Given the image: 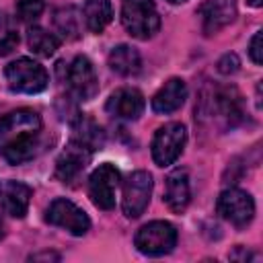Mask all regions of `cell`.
Masks as SVG:
<instances>
[{
  "label": "cell",
  "mask_w": 263,
  "mask_h": 263,
  "mask_svg": "<svg viewBox=\"0 0 263 263\" xmlns=\"http://www.w3.org/2000/svg\"><path fill=\"white\" fill-rule=\"evenodd\" d=\"M41 117L33 109H16L0 117V156L10 164L31 160L39 150Z\"/></svg>",
  "instance_id": "cell-1"
},
{
  "label": "cell",
  "mask_w": 263,
  "mask_h": 263,
  "mask_svg": "<svg viewBox=\"0 0 263 263\" xmlns=\"http://www.w3.org/2000/svg\"><path fill=\"white\" fill-rule=\"evenodd\" d=\"M121 23L136 39H150L160 29L154 0H121Z\"/></svg>",
  "instance_id": "cell-2"
},
{
  "label": "cell",
  "mask_w": 263,
  "mask_h": 263,
  "mask_svg": "<svg viewBox=\"0 0 263 263\" xmlns=\"http://www.w3.org/2000/svg\"><path fill=\"white\" fill-rule=\"evenodd\" d=\"M4 78L12 92H23V95L41 92L49 82L47 70L31 58H18L10 62L4 70Z\"/></svg>",
  "instance_id": "cell-3"
},
{
  "label": "cell",
  "mask_w": 263,
  "mask_h": 263,
  "mask_svg": "<svg viewBox=\"0 0 263 263\" xmlns=\"http://www.w3.org/2000/svg\"><path fill=\"white\" fill-rule=\"evenodd\" d=\"M136 249L142 255L148 257H160L166 255L175 249L177 245V228L171 222L164 220H154L144 224L138 232H136Z\"/></svg>",
  "instance_id": "cell-4"
},
{
  "label": "cell",
  "mask_w": 263,
  "mask_h": 263,
  "mask_svg": "<svg viewBox=\"0 0 263 263\" xmlns=\"http://www.w3.org/2000/svg\"><path fill=\"white\" fill-rule=\"evenodd\" d=\"M187 142V127L179 121L166 123L162 127L156 129L154 138H152V158L158 166H168L173 164Z\"/></svg>",
  "instance_id": "cell-5"
},
{
  "label": "cell",
  "mask_w": 263,
  "mask_h": 263,
  "mask_svg": "<svg viewBox=\"0 0 263 263\" xmlns=\"http://www.w3.org/2000/svg\"><path fill=\"white\" fill-rule=\"evenodd\" d=\"M119 171L111 162L99 164L88 177V197L99 210L115 208V193L119 187Z\"/></svg>",
  "instance_id": "cell-6"
},
{
  "label": "cell",
  "mask_w": 263,
  "mask_h": 263,
  "mask_svg": "<svg viewBox=\"0 0 263 263\" xmlns=\"http://www.w3.org/2000/svg\"><path fill=\"white\" fill-rule=\"evenodd\" d=\"M152 175L148 171H134L125 183H123V199H121V210L127 218H140L144 210L150 203L152 195Z\"/></svg>",
  "instance_id": "cell-7"
},
{
  "label": "cell",
  "mask_w": 263,
  "mask_h": 263,
  "mask_svg": "<svg viewBox=\"0 0 263 263\" xmlns=\"http://www.w3.org/2000/svg\"><path fill=\"white\" fill-rule=\"evenodd\" d=\"M216 208H218V214L226 222H230L232 226H238V228L251 224V220L255 218V201H253L251 193L236 189V187L222 191Z\"/></svg>",
  "instance_id": "cell-8"
},
{
  "label": "cell",
  "mask_w": 263,
  "mask_h": 263,
  "mask_svg": "<svg viewBox=\"0 0 263 263\" xmlns=\"http://www.w3.org/2000/svg\"><path fill=\"white\" fill-rule=\"evenodd\" d=\"M45 222H49L58 228H64L74 236H82L90 228V220H88L86 212L64 197H58L49 203V208L45 212Z\"/></svg>",
  "instance_id": "cell-9"
},
{
  "label": "cell",
  "mask_w": 263,
  "mask_h": 263,
  "mask_svg": "<svg viewBox=\"0 0 263 263\" xmlns=\"http://www.w3.org/2000/svg\"><path fill=\"white\" fill-rule=\"evenodd\" d=\"M66 82L78 101H90L99 92V78L86 55H76L66 68Z\"/></svg>",
  "instance_id": "cell-10"
},
{
  "label": "cell",
  "mask_w": 263,
  "mask_h": 263,
  "mask_svg": "<svg viewBox=\"0 0 263 263\" xmlns=\"http://www.w3.org/2000/svg\"><path fill=\"white\" fill-rule=\"evenodd\" d=\"M90 154H92L90 148L72 140L55 160V179H60L62 183H72L86 168Z\"/></svg>",
  "instance_id": "cell-11"
},
{
  "label": "cell",
  "mask_w": 263,
  "mask_h": 263,
  "mask_svg": "<svg viewBox=\"0 0 263 263\" xmlns=\"http://www.w3.org/2000/svg\"><path fill=\"white\" fill-rule=\"evenodd\" d=\"M146 107V101H144V95L138 90V88H117L109 99H107V113L117 117V119H125V121H134L142 115Z\"/></svg>",
  "instance_id": "cell-12"
},
{
  "label": "cell",
  "mask_w": 263,
  "mask_h": 263,
  "mask_svg": "<svg viewBox=\"0 0 263 263\" xmlns=\"http://www.w3.org/2000/svg\"><path fill=\"white\" fill-rule=\"evenodd\" d=\"M31 187L21 181H6L0 187V203L2 210L12 218H25L31 203Z\"/></svg>",
  "instance_id": "cell-13"
},
{
  "label": "cell",
  "mask_w": 263,
  "mask_h": 263,
  "mask_svg": "<svg viewBox=\"0 0 263 263\" xmlns=\"http://www.w3.org/2000/svg\"><path fill=\"white\" fill-rule=\"evenodd\" d=\"M185 99H187V84H185V80L183 78H171L152 97V111L154 113H162V115L173 113V111L183 107Z\"/></svg>",
  "instance_id": "cell-14"
},
{
  "label": "cell",
  "mask_w": 263,
  "mask_h": 263,
  "mask_svg": "<svg viewBox=\"0 0 263 263\" xmlns=\"http://www.w3.org/2000/svg\"><path fill=\"white\" fill-rule=\"evenodd\" d=\"M191 199V187H189V175L185 168H177L166 177V187H164V203L168 205L171 212L181 214L189 205Z\"/></svg>",
  "instance_id": "cell-15"
},
{
  "label": "cell",
  "mask_w": 263,
  "mask_h": 263,
  "mask_svg": "<svg viewBox=\"0 0 263 263\" xmlns=\"http://www.w3.org/2000/svg\"><path fill=\"white\" fill-rule=\"evenodd\" d=\"M234 6L228 0H205L199 6V16L203 23V31L208 35L218 33L222 27H226L228 23L234 21Z\"/></svg>",
  "instance_id": "cell-16"
},
{
  "label": "cell",
  "mask_w": 263,
  "mask_h": 263,
  "mask_svg": "<svg viewBox=\"0 0 263 263\" xmlns=\"http://www.w3.org/2000/svg\"><path fill=\"white\" fill-rule=\"evenodd\" d=\"M109 66L119 76H136L142 68V58L132 45H117L109 53Z\"/></svg>",
  "instance_id": "cell-17"
},
{
  "label": "cell",
  "mask_w": 263,
  "mask_h": 263,
  "mask_svg": "<svg viewBox=\"0 0 263 263\" xmlns=\"http://www.w3.org/2000/svg\"><path fill=\"white\" fill-rule=\"evenodd\" d=\"M82 16L90 33H101L113 18L111 0H84Z\"/></svg>",
  "instance_id": "cell-18"
},
{
  "label": "cell",
  "mask_w": 263,
  "mask_h": 263,
  "mask_svg": "<svg viewBox=\"0 0 263 263\" xmlns=\"http://www.w3.org/2000/svg\"><path fill=\"white\" fill-rule=\"evenodd\" d=\"M27 43H29L31 51L41 55V58H51L58 51V47H60V39L53 33H47L43 27H37V25L29 27Z\"/></svg>",
  "instance_id": "cell-19"
},
{
  "label": "cell",
  "mask_w": 263,
  "mask_h": 263,
  "mask_svg": "<svg viewBox=\"0 0 263 263\" xmlns=\"http://www.w3.org/2000/svg\"><path fill=\"white\" fill-rule=\"evenodd\" d=\"M72 140L84 144L90 150H97V148L103 146V132H101V127L92 119L78 117L74 121V138Z\"/></svg>",
  "instance_id": "cell-20"
},
{
  "label": "cell",
  "mask_w": 263,
  "mask_h": 263,
  "mask_svg": "<svg viewBox=\"0 0 263 263\" xmlns=\"http://www.w3.org/2000/svg\"><path fill=\"white\" fill-rule=\"evenodd\" d=\"M53 23H55V29L60 31V35L64 39H76L80 33V12L74 6L58 8Z\"/></svg>",
  "instance_id": "cell-21"
},
{
  "label": "cell",
  "mask_w": 263,
  "mask_h": 263,
  "mask_svg": "<svg viewBox=\"0 0 263 263\" xmlns=\"http://www.w3.org/2000/svg\"><path fill=\"white\" fill-rule=\"evenodd\" d=\"M18 45V33L14 21L0 10V55H8Z\"/></svg>",
  "instance_id": "cell-22"
},
{
  "label": "cell",
  "mask_w": 263,
  "mask_h": 263,
  "mask_svg": "<svg viewBox=\"0 0 263 263\" xmlns=\"http://www.w3.org/2000/svg\"><path fill=\"white\" fill-rule=\"evenodd\" d=\"M14 8H16V16L23 23H33L41 16V12L45 8V2L43 0H16Z\"/></svg>",
  "instance_id": "cell-23"
},
{
  "label": "cell",
  "mask_w": 263,
  "mask_h": 263,
  "mask_svg": "<svg viewBox=\"0 0 263 263\" xmlns=\"http://www.w3.org/2000/svg\"><path fill=\"white\" fill-rule=\"evenodd\" d=\"M238 66H240V62H238L236 53H226V55H222L220 62H218V70H220L222 74H234V72L238 70Z\"/></svg>",
  "instance_id": "cell-24"
},
{
  "label": "cell",
  "mask_w": 263,
  "mask_h": 263,
  "mask_svg": "<svg viewBox=\"0 0 263 263\" xmlns=\"http://www.w3.org/2000/svg\"><path fill=\"white\" fill-rule=\"evenodd\" d=\"M261 33L263 31H257L255 35H253V39H251V43H249V55H251V60L259 66L261 62H263V49H261Z\"/></svg>",
  "instance_id": "cell-25"
},
{
  "label": "cell",
  "mask_w": 263,
  "mask_h": 263,
  "mask_svg": "<svg viewBox=\"0 0 263 263\" xmlns=\"http://www.w3.org/2000/svg\"><path fill=\"white\" fill-rule=\"evenodd\" d=\"M31 259H60V255H55V253H41V255H33Z\"/></svg>",
  "instance_id": "cell-26"
},
{
  "label": "cell",
  "mask_w": 263,
  "mask_h": 263,
  "mask_svg": "<svg viewBox=\"0 0 263 263\" xmlns=\"http://www.w3.org/2000/svg\"><path fill=\"white\" fill-rule=\"evenodd\" d=\"M247 2H249L251 6H255V8H259V6L263 4V0H247Z\"/></svg>",
  "instance_id": "cell-27"
},
{
  "label": "cell",
  "mask_w": 263,
  "mask_h": 263,
  "mask_svg": "<svg viewBox=\"0 0 263 263\" xmlns=\"http://www.w3.org/2000/svg\"><path fill=\"white\" fill-rule=\"evenodd\" d=\"M0 238H4V222H2V218H0Z\"/></svg>",
  "instance_id": "cell-28"
},
{
  "label": "cell",
  "mask_w": 263,
  "mask_h": 263,
  "mask_svg": "<svg viewBox=\"0 0 263 263\" xmlns=\"http://www.w3.org/2000/svg\"><path fill=\"white\" fill-rule=\"evenodd\" d=\"M171 4H183V2H187V0H168Z\"/></svg>",
  "instance_id": "cell-29"
}]
</instances>
